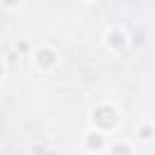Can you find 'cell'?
<instances>
[{
	"instance_id": "cell-1",
	"label": "cell",
	"mask_w": 155,
	"mask_h": 155,
	"mask_svg": "<svg viewBox=\"0 0 155 155\" xmlns=\"http://www.w3.org/2000/svg\"><path fill=\"white\" fill-rule=\"evenodd\" d=\"M92 119H94V124L97 126H102V128H111V126H116L119 124V111L114 109V107H97L94 111H92Z\"/></svg>"
},
{
	"instance_id": "cell-2",
	"label": "cell",
	"mask_w": 155,
	"mask_h": 155,
	"mask_svg": "<svg viewBox=\"0 0 155 155\" xmlns=\"http://www.w3.org/2000/svg\"><path fill=\"white\" fill-rule=\"evenodd\" d=\"M107 44H109V48L111 51H121L124 46H126V34H124V29H109L107 31Z\"/></svg>"
},
{
	"instance_id": "cell-3",
	"label": "cell",
	"mask_w": 155,
	"mask_h": 155,
	"mask_svg": "<svg viewBox=\"0 0 155 155\" xmlns=\"http://www.w3.org/2000/svg\"><path fill=\"white\" fill-rule=\"evenodd\" d=\"M34 61H36V65H39V68H46V70H48V68H53V65H56L58 56H56V51H51V48H39Z\"/></svg>"
},
{
	"instance_id": "cell-4",
	"label": "cell",
	"mask_w": 155,
	"mask_h": 155,
	"mask_svg": "<svg viewBox=\"0 0 155 155\" xmlns=\"http://www.w3.org/2000/svg\"><path fill=\"white\" fill-rule=\"evenodd\" d=\"M87 145H90V148H102V145H104L102 133H87Z\"/></svg>"
},
{
	"instance_id": "cell-5",
	"label": "cell",
	"mask_w": 155,
	"mask_h": 155,
	"mask_svg": "<svg viewBox=\"0 0 155 155\" xmlns=\"http://www.w3.org/2000/svg\"><path fill=\"white\" fill-rule=\"evenodd\" d=\"M153 133H155V128H153V126H140V131H138V136H140L143 140H150V138H153Z\"/></svg>"
},
{
	"instance_id": "cell-6",
	"label": "cell",
	"mask_w": 155,
	"mask_h": 155,
	"mask_svg": "<svg viewBox=\"0 0 155 155\" xmlns=\"http://www.w3.org/2000/svg\"><path fill=\"white\" fill-rule=\"evenodd\" d=\"M111 150H114V153H116V150H124V153H131V145H114Z\"/></svg>"
},
{
	"instance_id": "cell-7",
	"label": "cell",
	"mask_w": 155,
	"mask_h": 155,
	"mask_svg": "<svg viewBox=\"0 0 155 155\" xmlns=\"http://www.w3.org/2000/svg\"><path fill=\"white\" fill-rule=\"evenodd\" d=\"M2 5H5V7H17L19 0H2Z\"/></svg>"
},
{
	"instance_id": "cell-8",
	"label": "cell",
	"mask_w": 155,
	"mask_h": 155,
	"mask_svg": "<svg viewBox=\"0 0 155 155\" xmlns=\"http://www.w3.org/2000/svg\"><path fill=\"white\" fill-rule=\"evenodd\" d=\"M0 75H2V63H0Z\"/></svg>"
}]
</instances>
